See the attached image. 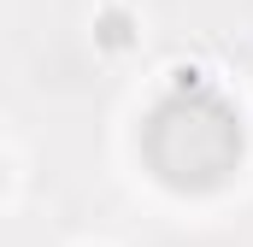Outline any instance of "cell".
<instances>
[{
	"mask_svg": "<svg viewBox=\"0 0 253 247\" xmlns=\"http://www.w3.org/2000/svg\"><path fill=\"white\" fill-rule=\"evenodd\" d=\"M83 247H100V242H83Z\"/></svg>",
	"mask_w": 253,
	"mask_h": 247,
	"instance_id": "obj_2",
	"label": "cell"
},
{
	"mask_svg": "<svg viewBox=\"0 0 253 247\" xmlns=\"http://www.w3.org/2000/svg\"><path fill=\"white\" fill-rule=\"evenodd\" d=\"M94 47H100L106 59H129V53L141 47V18H135V6H124V0H100V6H94Z\"/></svg>",
	"mask_w": 253,
	"mask_h": 247,
	"instance_id": "obj_1",
	"label": "cell"
}]
</instances>
